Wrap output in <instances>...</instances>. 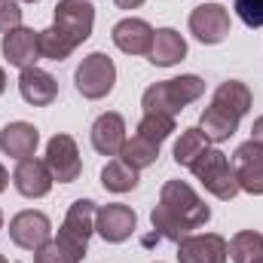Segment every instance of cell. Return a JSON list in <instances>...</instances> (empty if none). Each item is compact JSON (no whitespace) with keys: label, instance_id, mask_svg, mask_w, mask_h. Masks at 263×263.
Segmentation results:
<instances>
[{"label":"cell","instance_id":"obj_1","mask_svg":"<svg viewBox=\"0 0 263 263\" xmlns=\"http://www.w3.org/2000/svg\"><path fill=\"white\" fill-rule=\"evenodd\" d=\"M208 217H211V208L184 181H165L159 190V205L150 211V223H153L156 236L172 239L175 245L181 239H187L193 230L205 227Z\"/></svg>","mask_w":263,"mask_h":263},{"label":"cell","instance_id":"obj_2","mask_svg":"<svg viewBox=\"0 0 263 263\" xmlns=\"http://www.w3.org/2000/svg\"><path fill=\"white\" fill-rule=\"evenodd\" d=\"M202 92H205V83L199 80L196 73H184V77H175V80L153 83V86L144 92L141 107H144V114L175 117V114H181L187 104L199 101Z\"/></svg>","mask_w":263,"mask_h":263},{"label":"cell","instance_id":"obj_3","mask_svg":"<svg viewBox=\"0 0 263 263\" xmlns=\"http://www.w3.org/2000/svg\"><path fill=\"white\" fill-rule=\"evenodd\" d=\"M190 172L196 175V181L211 193V196L223 199V202H230L233 196H239L236 168H233V162L227 159V153L208 147L205 153H199L196 159L190 162Z\"/></svg>","mask_w":263,"mask_h":263},{"label":"cell","instance_id":"obj_4","mask_svg":"<svg viewBox=\"0 0 263 263\" xmlns=\"http://www.w3.org/2000/svg\"><path fill=\"white\" fill-rule=\"evenodd\" d=\"M73 83H77V92L83 98H89V101H98V98L110 95L114 83H117V65H114V59L104 55V52L86 55L80 62V67H77V73H73Z\"/></svg>","mask_w":263,"mask_h":263},{"label":"cell","instance_id":"obj_5","mask_svg":"<svg viewBox=\"0 0 263 263\" xmlns=\"http://www.w3.org/2000/svg\"><path fill=\"white\" fill-rule=\"evenodd\" d=\"M73 46L86 43L95 28V6L89 0H59L55 22H52Z\"/></svg>","mask_w":263,"mask_h":263},{"label":"cell","instance_id":"obj_6","mask_svg":"<svg viewBox=\"0 0 263 263\" xmlns=\"http://www.w3.org/2000/svg\"><path fill=\"white\" fill-rule=\"evenodd\" d=\"M95 217H98V208L92 199H77L70 208H67V217L59 230L55 239H62L65 245H70L73 251L86 254L89 248V236L95 233Z\"/></svg>","mask_w":263,"mask_h":263},{"label":"cell","instance_id":"obj_7","mask_svg":"<svg viewBox=\"0 0 263 263\" xmlns=\"http://www.w3.org/2000/svg\"><path fill=\"white\" fill-rule=\"evenodd\" d=\"M233 168H236L239 190L251 196H263V141L251 138L239 144L233 153Z\"/></svg>","mask_w":263,"mask_h":263},{"label":"cell","instance_id":"obj_8","mask_svg":"<svg viewBox=\"0 0 263 263\" xmlns=\"http://www.w3.org/2000/svg\"><path fill=\"white\" fill-rule=\"evenodd\" d=\"M52 172V181L59 184H73L83 172V159L77 150V141L70 135H55L46 144V159H43Z\"/></svg>","mask_w":263,"mask_h":263},{"label":"cell","instance_id":"obj_9","mask_svg":"<svg viewBox=\"0 0 263 263\" xmlns=\"http://www.w3.org/2000/svg\"><path fill=\"white\" fill-rule=\"evenodd\" d=\"M190 34L199 43L214 46L220 40H227L230 34V12L220 3H202L190 12Z\"/></svg>","mask_w":263,"mask_h":263},{"label":"cell","instance_id":"obj_10","mask_svg":"<svg viewBox=\"0 0 263 263\" xmlns=\"http://www.w3.org/2000/svg\"><path fill=\"white\" fill-rule=\"evenodd\" d=\"M9 239L25 251H37L52 239V223L43 211H18L9 220Z\"/></svg>","mask_w":263,"mask_h":263},{"label":"cell","instance_id":"obj_11","mask_svg":"<svg viewBox=\"0 0 263 263\" xmlns=\"http://www.w3.org/2000/svg\"><path fill=\"white\" fill-rule=\"evenodd\" d=\"M230 245L217 233L187 236L178 242V263H227Z\"/></svg>","mask_w":263,"mask_h":263},{"label":"cell","instance_id":"obj_12","mask_svg":"<svg viewBox=\"0 0 263 263\" xmlns=\"http://www.w3.org/2000/svg\"><path fill=\"white\" fill-rule=\"evenodd\" d=\"M95 230L104 242H126L132 233L138 230V217L129 205L123 202H110L104 208H98V217H95Z\"/></svg>","mask_w":263,"mask_h":263},{"label":"cell","instance_id":"obj_13","mask_svg":"<svg viewBox=\"0 0 263 263\" xmlns=\"http://www.w3.org/2000/svg\"><path fill=\"white\" fill-rule=\"evenodd\" d=\"M3 55L6 62L18 70L25 67H37L40 59V31H31V28H12L3 34Z\"/></svg>","mask_w":263,"mask_h":263},{"label":"cell","instance_id":"obj_14","mask_svg":"<svg viewBox=\"0 0 263 263\" xmlns=\"http://www.w3.org/2000/svg\"><path fill=\"white\" fill-rule=\"evenodd\" d=\"M12 184H15V190H18L22 196L40 199L52 190L55 181H52V172H49V165H46L43 159L28 156V159H18V165H15V172H12Z\"/></svg>","mask_w":263,"mask_h":263},{"label":"cell","instance_id":"obj_15","mask_svg":"<svg viewBox=\"0 0 263 263\" xmlns=\"http://www.w3.org/2000/svg\"><path fill=\"white\" fill-rule=\"evenodd\" d=\"M153 28L144 22V18H123L114 25V43L117 49H123L126 55H150V46H153Z\"/></svg>","mask_w":263,"mask_h":263},{"label":"cell","instance_id":"obj_16","mask_svg":"<svg viewBox=\"0 0 263 263\" xmlns=\"http://www.w3.org/2000/svg\"><path fill=\"white\" fill-rule=\"evenodd\" d=\"M18 92H22V98H25L28 104L46 107V104L55 101L59 83H55L52 73H46V70H40V67H25L22 77H18Z\"/></svg>","mask_w":263,"mask_h":263},{"label":"cell","instance_id":"obj_17","mask_svg":"<svg viewBox=\"0 0 263 263\" xmlns=\"http://www.w3.org/2000/svg\"><path fill=\"white\" fill-rule=\"evenodd\" d=\"M126 144V120L120 114H101L92 126V147L101 156H117Z\"/></svg>","mask_w":263,"mask_h":263},{"label":"cell","instance_id":"obj_18","mask_svg":"<svg viewBox=\"0 0 263 263\" xmlns=\"http://www.w3.org/2000/svg\"><path fill=\"white\" fill-rule=\"evenodd\" d=\"M37 144H40V132L34 129L31 123H9V126H3V132H0V150L6 156H12V159L34 156Z\"/></svg>","mask_w":263,"mask_h":263},{"label":"cell","instance_id":"obj_19","mask_svg":"<svg viewBox=\"0 0 263 263\" xmlns=\"http://www.w3.org/2000/svg\"><path fill=\"white\" fill-rule=\"evenodd\" d=\"M187 55V40L175 31V28H159L153 34V46H150V62L156 67H172Z\"/></svg>","mask_w":263,"mask_h":263},{"label":"cell","instance_id":"obj_20","mask_svg":"<svg viewBox=\"0 0 263 263\" xmlns=\"http://www.w3.org/2000/svg\"><path fill=\"white\" fill-rule=\"evenodd\" d=\"M199 129H202V135H205L211 144H220V141H230V138L236 135L239 117L230 114V110H223V107H217V104H208V107L202 110Z\"/></svg>","mask_w":263,"mask_h":263},{"label":"cell","instance_id":"obj_21","mask_svg":"<svg viewBox=\"0 0 263 263\" xmlns=\"http://www.w3.org/2000/svg\"><path fill=\"white\" fill-rule=\"evenodd\" d=\"M211 104H217V107H223V110H230V114H236L242 120L251 110V89L245 83H239V80H227V83H220L214 89Z\"/></svg>","mask_w":263,"mask_h":263},{"label":"cell","instance_id":"obj_22","mask_svg":"<svg viewBox=\"0 0 263 263\" xmlns=\"http://www.w3.org/2000/svg\"><path fill=\"white\" fill-rule=\"evenodd\" d=\"M120 159L141 172V168H147V165H153L159 159V144H153V141H147L141 135H132V138H126V144L120 150Z\"/></svg>","mask_w":263,"mask_h":263},{"label":"cell","instance_id":"obj_23","mask_svg":"<svg viewBox=\"0 0 263 263\" xmlns=\"http://www.w3.org/2000/svg\"><path fill=\"white\" fill-rule=\"evenodd\" d=\"M101 184L110 193H129V190L138 187V168H132L123 159H110L101 172Z\"/></svg>","mask_w":263,"mask_h":263},{"label":"cell","instance_id":"obj_24","mask_svg":"<svg viewBox=\"0 0 263 263\" xmlns=\"http://www.w3.org/2000/svg\"><path fill=\"white\" fill-rule=\"evenodd\" d=\"M230 257H233V263H257V260H263V233H254V230L236 233L233 242H230Z\"/></svg>","mask_w":263,"mask_h":263},{"label":"cell","instance_id":"obj_25","mask_svg":"<svg viewBox=\"0 0 263 263\" xmlns=\"http://www.w3.org/2000/svg\"><path fill=\"white\" fill-rule=\"evenodd\" d=\"M208 144H211V141L202 135V129H187V132H181V138L175 141V162L190 168V162L196 159L199 153H205V150H208Z\"/></svg>","mask_w":263,"mask_h":263},{"label":"cell","instance_id":"obj_26","mask_svg":"<svg viewBox=\"0 0 263 263\" xmlns=\"http://www.w3.org/2000/svg\"><path fill=\"white\" fill-rule=\"evenodd\" d=\"M73 49H77V46L67 40L55 25H49L46 31H40V55H43V59H49V62H65Z\"/></svg>","mask_w":263,"mask_h":263},{"label":"cell","instance_id":"obj_27","mask_svg":"<svg viewBox=\"0 0 263 263\" xmlns=\"http://www.w3.org/2000/svg\"><path fill=\"white\" fill-rule=\"evenodd\" d=\"M175 132V117H162V114H144V120L138 123V132L141 138L153 141V144H162L168 135Z\"/></svg>","mask_w":263,"mask_h":263},{"label":"cell","instance_id":"obj_28","mask_svg":"<svg viewBox=\"0 0 263 263\" xmlns=\"http://www.w3.org/2000/svg\"><path fill=\"white\" fill-rule=\"evenodd\" d=\"M86 254L73 251L70 245H65L62 239H49L43 248L34 251V263H80Z\"/></svg>","mask_w":263,"mask_h":263},{"label":"cell","instance_id":"obj_29","mask_svg":"<svg viewBox=\"0 0 263 263\" xmlns=\"http://www.w3.org/2000/svg\"><path fill=\"white\" fill-rule=\"evenodd\" d=\"M236 12L248 28H263V0H236Z\"/></svg>","mask_w":263,"mask_h":263},{"label":"cell","instance_id":"obj_30","mask_svg":"<svg viewBox=\"0 0 263 263\" xmlns=\"http://www.w3.org/2000/svg\"><path fill=\"white\" fill-rule=\"evenodd\" d=\"M12 28H22V9H18V0H0V31H12Z\"/></svg>","mask_w":263,"mask_h":263},{"label":"cell","instance_id":"obj_31","mask_svg":"<svg viewBox=\"0 0 263 263\" xmlns=\"http://www.w3.org/2000/svg\"><path fill=\"white\" fill-rule=\"evenodd\" d=\"M251 138L263 141V117H257V120H254V126H251Z\"/></svg>","mask_w":263,"mask_h":263},{"label":"cell","instance_id":"obj_32","mask_svg":"<svg viewBox=\"0 0 263 263\" xmlns=\"http://www.w3.org/2000/svg\"><path fill=\"white\" fill-rule=\"evenodd\" d=\"M114 3H117L120 9H138V6H141L144 0H114Z\"/></svg>","mask_w":263,"mask_h":263},{"label":"cell","instance_id":"obj_33","mask_svg":"<svg viewBox=\"0 0 263 263\" xmlns=\"http://www.w3.org/2000/svg\"><path fill=\"white\" fill-rule=\"evenodd\" d=\"M6 181H9V175H6V168H3V165H0V193H3V190H6Z\"/></svg>","mask_w":263,"mask_h":263},{"label":"cell","instance_id":"obj_34","mask_svg":"<svg viewBox=\"0 0 263 263\" xmlns=\"http://www.w3.org/2000/svg\"><path fill=\"white\" fill-rule=\"evenodd\" d=\"M6 92V73H3V67H0V95Z\"/></svg>","mask_w":263,"mask_h":263},{"label":"cell","instance_id":"obj_35","mask_svg":"<svg viewBox=\"0 0 263 263\" xmlns=\"http://www.w3.org/2000/svg\"><path fill=\"white\" fill-rule=\"evenodd\" d=\"M0 263H9V260H6V257H3V254H0Z\"/></svg>","mask_w":263,"mask_h":263},{"label":"cell","instance_id":"obj_36","mask_svg":"<svg viewBox=\"0 0 263 263\" xmlns=\"http://www.w3.org/2000/svg\"><path fill=\"white\" fill-rule=\"evenodd\" d=\"M22 3H37V0H22Z\"/></svg>","mask_w":263,"mask_h":263},{"label":"cell","instance_id":"obj_37","mask_svg":"<svg viewBox=\"0 0 263 263\" xmlns=\"http://www.w3.org/2000/svg\"><path fill=\"white\" fill-rule=\"evenodd\" d=\"M0 230H3V214H0Z\"/></svg>","mask_w":263,"mask_h":263},{"label":"cell","instance_id":"obj_38","mask_svg":"<svg viewBox=\"0 0 263 263\" xmlns=\"http://www.w3.org/2000/svg\"><path fill=\"white\" fill-rule=\"evenodd\" d=\"M257 263H263V260H257Z\"/></svg>","mask_w":263,"mask_h":263}]
</instances>
